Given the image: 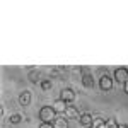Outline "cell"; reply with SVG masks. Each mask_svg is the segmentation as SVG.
<instances>
[{
    "mask_svg": "<svg viewBox=\"0 0 128 128\" xmlns=\"http://www.w3.org/2000/svg\"><path fill=\"white\" fill-rule=\"evenodd\" d=\"M40 120L44 123H53L56 120V113H55L53 106H43L40 109Z\"/></svg>",
    "mask_w": 128,
    "mask_h": 128,
    "instance_id": "cell-1",
    "label": "cell"
},
{
    "mask_svg": "<svg viewBox=\"0 0 128 128\" xmlns=\"http://www.w3.org/2000/svg\"><path fill=\"white\" fill-rule=\"evenodd\" d=\"M113 79L116 80L118 84H121V86H125L128 82V68H125V67H120V68L114 70V75H113Z\"/></svg>",
    "mask_w": 128,
    "mask_h": 128,
    "instance_id": "cell-2",
    "label": "cell"
},
{
    "mask_svg": "<svg viewBox=\"0 0 128 128\" xmlns=\"http://www.w3.org/2000/svg\"><path fill=\"white\" fill-rule=\"evenodd\" d=\"M60 99H63L67 104H72V102L75 101V90H74L72 87L62 89V92H60Z\"/></svg>",
    "mask_w": 128,
    "mask_h": 128,
    "instance_id": "cell-3",
    "label": "cell"
},
{
    "mask_svg": "<svg viewBox=\"0 0 128 128\" xmlns=\"http://www.w3.org/2000/svg\"><path fill=\"white\" fill-rule=\"evenodd\" d=\"M113 77H109L108 74H104V75H101V79H99V87L101 90H104V92H108L113 89Z\"/></svg>",
    "mask_w": 128,
    "mask_h": 128,
    "instance_id": "cell-4",
    "label": "cell"
},
{
    "mask_svg": "<svg viewBox=\"0 0 128 128\" xmlns=\"http://www.w3.org/2000/svg\"><path fill=\"white\" fill-rule=\"evenodd\" d=\"M51 106H53V109H55V113H56V114H63V116H65V111H67V108H68V104H67L63 99H60V98L55 99Z\"/></svg>",
    "mask_w": 128,
    "mask_h": 128,
    "instance_id": "cell-5",
    "label": "cell"
},
{
    "mask_svg": "<svg viewBox=\"0 0 128 128\" xmlns=\"http://www.w3.org/2000/svg\"><path fill=\"white\" fill-rule=\"evenodd\" d=\"M79 123L84 128H92V126H94V118H92L90 113H82L80 118H79Z\"/></svg>",
    "mask_w": 128,
    "mask_h": 128,
    "instance_id": "cell-6",
    "label": "cell"
},
{
    "mask_svg": "<svg viewBox=\"0 0 128 128\" xmlns=\"http://www.w3.org/2000/svg\"><path fill=\"white\" fill-rule=\"evenodd\" d=\"M65 118H67V120H72V118H80L79 109L75 108V106H72V104H68V108H67V111H65Z\"/></svg>",
    "mask_w": 128,
    "mask_h": 128,
    "instance_id": "cell-7",
    "label": "cell"
},
{
    "mask_svg": "<svg viewBox=\"0 0 128 128\" xmlns=\"http://www.w3.org/2000/svg\"><path fill=\"white\" fill-rule=\"evenodd\" d=\"M31 102V92L29 90H22L19 94V104L20 106H28Z\"/></svg>",
    "mask_w": 128,
    "mask_h": 128,
    "instance_id": "cell-8",
    "label": "cell"
},
{
    "mask_svg": "<svg viewBox=\"0 0 128 128\" xmlns=\"http://www.w3.org/2000/svg\"><path fill=\"white\" fill-rule=\"evenodd\" d=\"M53 126L55 128H68V120L65 116H56V120L53 121Z\"/></svg>",
    "mask_w": 128,
    "mask_h": 128,
    "instance_id": "cell-9",
    "label": "cell"
},
{
    "mask_svg": "<svg viewBox=\"0 0 128 128\" xmlns=\"http://www.w3.org/2000/svg\"><path fill=\"white\" fill-rule=\"evenodd\" d=\"M82 86L87 89H92L94 87V79H92V75L90 74H84L82 75Z\"/></svg>",
    "mask_w": 128,
    "mask_h": 128,
    "instance_id": "cell-10",
    "label": "cell"
},
{
    "mask_svg": "<svg viewBox=\"0 0 128 128\" xmlns=\"http://www.w3.org/2000/svg\"><path fill=\"white\" fill-rule=\"evenodd\" d=\"M29 80L32 82V84H38V82H41L43 79H40V72L38 70H34V68H29Z\"/></svg>",
    "mask_w": 128,
    "mask_h": 128,
    "instance_id": "cell-11",
    "label": "cell"
},
{
    "mask_svg": "<svg viewBox=\"0 0 128 128\" xmlns=\"http://www.w3.org/2000/svg\"><path fill=\"white\" fill-rule=\"evenodd\" d=\"M40 87L43 89V90H50V89L53 87V82H51V79H43L40 82Z\"/></svg>",
    "mask_w": 128,
    "mask_h": 128,
    "instance_id": "cell-12",
    "label": "cell"
},
{
    "mask_svg": "<svg viewBox=\"0 0 128 128\" xmlns=\"http://www.w3.org/2000/svg\"><path fill=\"white\" fill-rule=\"evenodd\" d=\"M9 121H10V123H12V125H19L20 121H22V116H20L19 113H14V114H10Z\"/></svg>",
    "mask_w": 128,
    "mask_h": 128,
    "instance_id": "cell-13",
    "label": "cell"
},
{
    "mask_svg": "<svg viewBox=\"0 0 128 128\" xmlns=\"http://www.w3.org/2000/svg\"><path fill=\"white\" fill-rule=\"evenodd\" d=\"M106 125H108V128H120L118 121H116L114 118H108L106 120Z\"/></svg>",
    "mask_w": 128,
    "mask_h": 128,
    "instance_id": "cell-14",
    "label": "cell"
},
{
    "mask_svg": "<svg viewBox=\"0 0 128 128\" xmlns=\"http://www.w3.org/2000/svg\"><path fill=\"white\" fill-rule=\"evenodd\" d=\"M104 123H106V120L104 118H94V128H98V126H101V125H104Z\"/></svg>",
    "mask_w": 128,
    "mask_h": 128,
    "instance_id": "cell-15",
    "label": "cell"
},
{
    "mask_svg": "<svg viewBox=\"0 0 128 128\" xmlns=\"http://www.w3.org/2000/svg\"><path fill=\"white\" fill-rule=\"evenodd\" d=\"M40 128H55V126H53V123H44V121H41Z\"/></svg>",
    "mask_w": 128,
    "mask_h": 128,
    "instance_id": "cell-16",
    "label": "cell"
},
{
    "mask_svg": "<svg viewBox=\"0 0 128 128\" xmlns=\"http://www.w3.org/2000/svg\"><path fill=\"white\" fill-rule=\"evenodd\" d=\"M123 90H125V94H128V82L125 84V86H123Z\"/></svg>",
    "mask_w": 128,
    "mask_h": 128,
    "instance_id": "cell-17",
    "label": "cell"
},
{
    "mask_svg": "<svg viewBox=\"0 0 128 128\" xmlns=\"http://www.w3.org/2000/svg\"><path fill=\"white\" fill-rule=\"evenodd\" d=\"M120 128H128V125H120Z\"/></svg>",
    "mask_w": 128,
    "mask_h": 128,
    "instance_id": "cell-18",
    "label": "cell"
},
{
    "mask_svg": "<svg viewBox=\"0 0 128 128\" xmlns=\"http://www.w3.org/2000/svg\"><path fill=\"white\" fill-rule=\"evenodd\" d=\"M92 128H94V126H92Z\"/></svg>",
    "mask_w": 128,
    "mask_h": 128,
    "instance_id": "cell-19",
    "label": "cell"
}]
</instances>
